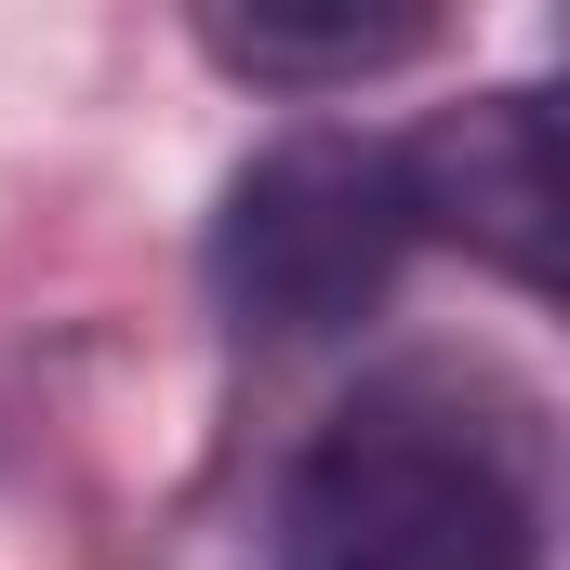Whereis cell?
I'll list each match as a JSON object with an SVG mask.
<instances>
[{
    "instance_id": "1",
    "label": "cell",
    "mask_w": 570,
    "mask_h": 570,
    "mask_svg": "<svg viewBox=\"0 0 570 570\" xmlns=\"http://www.w3.org/2000/svg\"><path fill=\"white\" fill-rule=\"evenodd\" d=\"M279 570H544V438L491 372H385L292 464Z\"/></svg>"
},
{
    "instance_id": "2",
    "label": "cell",
    "mask_w": 570,
    "mask_h": 570,
    "mask_svg": "<svg viewBox=\"0 0 570 570\" xmlns=\"http://www.w3.org/2000/svg\"><path fill=\"white\" fill-rule=\"evenodd\" d=\"M412 266V199H399V159L385 134H345V120H292L266 134L226 199H213V305L266 345H318V332H358Z\"/></svg>"
},
{
    "instance_id": "3",
    "label": "cell",
    "mask_w": 570,
    "mask_h": 570,
    "mask_svg": "<svg viewBox=\"0 0 570 570\" xmlns=\"http://www.w3.org/2000/svg\"><path fill=\"white\" fill-rule=\"evenodd\" d=\"M399 159V199H412V239H464L478 266H504L518 292H558V107L544 94H478V107H438L425 134H385Z\"/></svg>"
},
{
    "instance_id": "4",
    "label": "cell",
    "mask_w": 570,
    "mask_h": 570,
    "mask_svg": "<svg viewBox=\"0 0 570 570\" xmlns=\"http://www.w3.org/2000/svg\"><path fill=\"white\" fill-rule=\"evenodd\" d=\"M438 13H199V53L253 94H358L385 67H412Z\"/></svg>"
}]
</instances>
